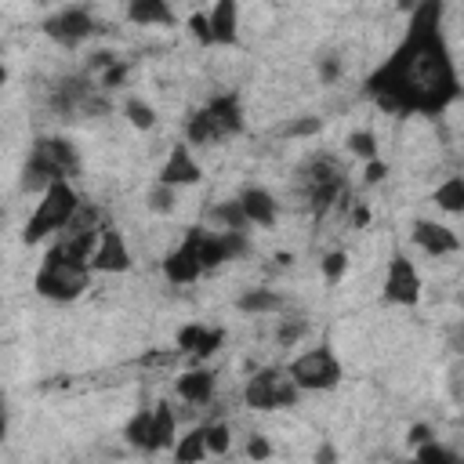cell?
Returning <instances> with one entry per match:
<instances>
[{"label":"cell","instance_id":"obj_12","mask_svg":"<svg viewBox=\"0 0 464 464\" xmlns=\"http://www.w3.org/2000/svg\"><path fill=\"white\" fill-rule=\"evenodd\" d=\"M221 341H225V330H221V326H203V323H188V326H181L178 337H174L178 352H185L192 362L210 359V355L221 348Z\"/></svg>","mask_w":464,"mask_h":464},{"label":"cell","instance_id":"obj_20","mask_svg":"<svg viewBox=\"0 0 464 464\" xmlns=\"http://www.w3.org/2000/svg\"><path fill=\"white\" fill-rule=\"evenodd\" d=\"M236 308L239 312H246V315H272V312H283L286 308V297L283 294H276V290H243L239 297H236Z\"/></svg>","mask_w":464,"mask_h":464},{"label":"cell","instance_id":"obj_36","mask_svg":"<svg viewBox=\"0 0 464 464\" xmlns=\"http://www.w3.org/2000/svg\"><path fill=\"white\" fill-rule=\"evenodd\" d=\"M366 221H370V210H366V203H355V207H352V214H348V225H352V228H362Z\"/></svg>","mask_w":464,"mask_h":464},{"label":"cell","instance_id":"obj_23","mask_svg":"<svg viewBox=\"0 0 464 464\" xmlns=\"http://www.w3.org/2000/svg\"><path fill=\"white\" fill-rule=\"evenodd\" d=\"M210 221H218L221 232H246V228H250V221H246L239 199H225V203L210 207Z\"/></svg>","mask_w":464,"mask_h":464},{"label":"cell","instance_id":"obj_14","mask_svg":"<svg viewBox=\"0 0 464 464\" xmlns=\"http://www.w3.org/2000/svg\"><path fill=\"white\" fill-rule=\"evenodd\" d=\"M410 236H413V243H417L424 254H431V257H446V254H457V250H460L457 232L446 228V225H439V221H428V218H417Z\"/></svg>","mask_w":464,"mask_h":464},{"label":"cell","instance_id":"obj_24","mask_svg":"<svg viewBox=\"0 0 464 464\" xmlns=\"http://www.w3.org/2000/svg\"><path fill=\"white\" fill-rule=\"evenodd\" d=\"M435 203L446 214H464V174H450L439 188H435Z\"/></svg>","mask_w":464,"mask_h":464},{"label":"cell","instance_id":"obj_31","mask_svg":"<svg viewBox=\"0 0 464 464\" xmlns=\"http://www.w3.org/2000/svg\"><path fill=\"white\" fill-rule=\"evenodd\" d=\"M319 130H323V120H319V116L290 120V123H283V127H279V134H286V138H308V134H319Z\"/></svg>","mask_w":464,"mask_h":464},{"label":"cell","instance_id":"obj_29","mask_svg":"<svg viewBox=\"0 0 464 464\" xmlns=\"http://www.w3.org/2000/svg\"><path fill=\"white\" fill-rule=\"evenodd\" d=\"M319 268H323V279H326V283H341V276L348 272V254H344V250H330V254L319 261Z\"/></svg>","mask_w":464,"mask_h":464},{"label":"cell","instance_id":"obj_11","mask_svg":"<svg viewBox=\"0 0 464 464\" xmlns=\"http://www.w3.org/2000/svg\"><path fill=\"white\" fill-rule=\"evenodd\" d=\"M203 178V167L196 163V156H192V145L188 141H178L170 152H167V160H163V167H160V185H170V188H181V185H196Z\"/></svg>","mask_w":464,"mask_h":464},{"label":"cell","instance_id":"obj_2","mask_svg":"<svg viewBox=\"0 0 464 464\" xmlns=\"http://www.w3.org/2000/svg\"><path fill=\"white\" fill-rule=\"evenodd\" d=\"M80 174V152L69 138H36L29 145V156L22 163V192H47L58 181H69Z\"/></svg>","mask_w":464,"mask_h":464},{"label":"cell","instance_id":"obj_13","mask_svg":"<svg viewBox=\"0 0 464 464\" xmlns=\"http://www.w3.org/2000/svg\"><path fill=\"white\" fill-rule=\"evenodd\" d=\"M127 268H130V246H127L120 228L105 225L102 239H98V250L91 257V272H127Z\"/></svg>","mask_w":464,"mask_h":464},{"label":"cell","instance_id":"obj_32","mask_svg":"<svg viewBox=\"0 0 464 464\" xmlns=\"http://www.w3.org/2000/svg\"><path fill=\"white\" fill-rule=\"evenodd\" d=\"M188 29H192V36H196L203 47H214V36H210V11H196V14L188 18Z\"/></svg>","mask_w":464,"mask_h":464},{"label":"cell","instance_id":"obj_40","mask_svg":"<svg viewBox=\"0 0 464 464\" xmlns=\"http://www.w3.org/2000/svg\"><path fill=\"white\" fill-rule=\"evenodd\" d=\"M410 464H417V460H410Z\"/></svg>","mask_w":464,"mask_h":464},{"label":"cell","instance_id":"obj_22","mask_svg":"<svg viewBox=\"0 0 464 464\" xmlns=\"http://www.w3.org/2000/svg\"><path fill=\"white\" fill-rule=\"evenodd\" d=\"M207 453L210 450H207V431L203 428H192L174 442V464H203Z\"/></svg>","mask_w":464,"mask_h":464},{"label":"cell","instance_id":"obj_38","mask_svg":"<svg viewBox=\"0 0 464 464\" xmlns=\"http://www.w3.org/2000/svg\"><path fill=\"white\" fill-rule=\"evenodd\" d=\"M334 460H337V453H334V446H326V442H323V446L315 450V464H334Z\"/></svg>","mask_w":464,"mask_h":464},{"label":"cell","instance_id":"obj_39","mask_svg":"<svg viewBox=\"0 0 464 464\" xmlns=\"http://www.w3.org/2000/svg\"><path fill=\"white\" fill-rule=\"evenodd\" d=\"M319 76H323V80H334V76H337V58H323Z\"/></svg>","mask_w":464,"mask_h":464},{"label":"cell","instance_id":"obj_3","mask_svg":"<svg viewBox=\"0 0 464 464\" xmlns=\"http://www.w3.org/2000/svg\"><path fill=\"white\" fill-rule=\"evenodd\" d=\"M304 207L323 218L334 203H344L352 192H348V178H344V167L330 156V152H312L301 167H297V178H294Z\"/></svg>","mask_w":464,"mask_h":464},{"label":"cell","instance_id":"obj_7","mask_svg":"<svg viewBox=\"0 0 464 464\" xmlns=\"http://www.w3.org/2000/svg\"><path fill=\"white\" fill-rule=\"evenodd\" d=\"M301 388L294 384L290 370H279V366H261L246 384H243V402L250 410H261V413H272V410H290L297 402Z\"/></svg>","mask_w":464,"mask_h":464},{"label":"cell","instance_id":"obj_28","mask_svg":"<svg viewBox=\"0 0 464 464\" xmlns=\"http://www.w3.org/2000/svg\"><path fill=\"white\" fill-rule=\"evenodd\" d=\"M344 145H348V152L362 156L366 163H370V160H377V138H373V130H352Z\"/></svg>","mask_w":464,"mask_h":464},{"label":"cell","instance_id":"obj_17","mask_svg":"<svg viewBox=\"0 0 464 464\" xmlns=\"http://www.w3.org/2000/svg\"><path fill=\"white\" fill-rule=\"evenodd\" d=\"M214 388H218V373L207 370V366H192V370H185V373L174 381V392H178V399H185V402H210Z\"/></svg>","mask_w":464,"mask_h":464},{"label":"cell","instance_id":"obj_35","mask_svg":"<svg viewBox=\"0 0 464 464\" xmlns=\"http://www.w3.org/2000/svg\"><path fill=\"white\" fill-rule=\"evenodd\" d=\"M384 174H388V163L384 160H370L366 170H362V181L366 185H377V181H384Z\"/></svg>","mask_w":464,"mask_h":464},{"label":"cell","instance_id":"obj_8","mask_svg":"<svg viewBox=\"0 0 464 464\" xmlns=\"http://www.w3.org/2000/svg\"><path fill=\"white\" fill-rule=\"evenodd\" d=\"M286 370H290V377L301 392H330V388L341 384V373H344L341 359L326 344H319L312 352H301Z\"/></svg>","mask_w":464,"mask_h":464},{"label":"cell","instance_id":"obj_9","mask_svg":"<svg viewBox=\"0 0 464 464\" xmlns=\"http://www.w3.org/2000/svg\"><path fill=\"white\" fill-rule=\"evenodd\" d=\"M44 33H47L51 40H58L62 47H76V44L91 40V36L102 33V29H98L91 7L72 4V7H58L54 14H47V18H44Z\"/></svg>","mask_w":464,"mask_h":464},{"label":"cell","instance_id":"obj_16","mask_svg":"<svg viewBox=\"0 0 464 464\" xmlns=\"http://www.w3.org/2000/svg\"><path fill=\"white\" fill-rule=\"evenodd\" d=\"M163 276L170 279V283H196L199 276H203V265H199V257H196V246H192V239L185 236L167 257H163Z\"/></svg>","mask_w":464,"mask_h":464},{"label":"cell","instance_id":"obj_33","mask_svg":"<svg viewBox=\"0 0 464 464\" xmlns=\"http://www.w3.org/2000/svg\"><path fill=\"white\" fill-rule=\"evenodd\" d=\"M246 457H250V460H268V457H272V442H268L265 435H250V439H246Z\"/></svg>","mask_w":464,"mask_h":464},{"label":"cell","instance_id":"obj_18","mask_svg":"<svg viewBox=\"0 0 464 464\" xmlns=\"http://www.w3.org/2000/svg\"><path fill=\"white\" fill-rule=\"evenodd\" d=\"M210 36L221 47L239 44V4L236 0H221L210 7Z\"/></svg>","mask_w":464,"mask_h":464},{"label":"cell","instance_id":"obj_27","mask_svg":"<svg viewBox=\"0 0 464 464\" xmlns=\"http://www.w3.org/2000/svg\"><path fill=\"white\" fill-rule=\"evenodd\" d=\"M123 116H127L138 130L156 127V109H152L149 102H141V98H127V102H123Z\"/></svg>","mask_w":464,"mask_h":464},{"label":"cell","instance_id":"obj_25","mask_svg":"<svg viewBox=\"0 0 464 464\" xmlns=\"http://www.w3.org/2000/svg\"><path fill=\"white\" fill-rule=\"evenodd\" d=\"M152 413H156V450H174V428H178L174 406L170 402H156Z\"/></svg>","mask_w":464,"mask_h":464},{"label":"cell","instance_id":"obj_34","mask_svg":"<svg viewBox=\"0 0 464 464\" xmlns=\"http://www.w3.org/2000/svg\"><path fill=\"white\" fill-rule=\"evenodd\" d=\"M304 330H308V326H304V323H301V319H294V323H290V319H286V323H283V326H279V334H276V337H279V344H297V341H301V334H304Z\"/></svg>","mask_w":464,"mask_h":464},{"label":"cell","instance_id":"obj_10","mask_svg":"<svg viewBox=\"0 0 464 464\" xmlns=\"http://www.w3.org/2000/svg\"><path fill=\"white\" fill-rule=\"evenodd\" d=\"M384 301L392 304H417L420 301V272L406 254H392L388 272H384Z\"/></svg>","mask_w":464,"mask_h":464},{"label":"cell","instance_id":"obj_1","mask_svg":"<svg viewBox=\"0 0 464 464\" xmlns=\"http://www.w3.org/2000/svg\"><path fill=\"white\" fill-rule=\"evenodd\" d=\"M366 94L399 116H435L460 98L457 65L442 33V4L428 0L413 7L395 51L366 76Z\"/></svg>","mask_w":464,"mask_h":464},{"label":"cell","instance_id":"obj_37","mask_svg":"<svg viewBox=\"0 0 464 464\" xmlns=\"http://www.w3.org/2000/svg\"><path fill=\"white\" fill-rule=\"evenodd\" d=\"M410 442H413V446H424V442H431V431H428L424 424H417V428L410 431Z\"/></svg>","mask_w":464,"mask_h":464},{"label":"cell","instance_id":"obj_5","mask_svg":"<svg viewBox=\"0 0 464 464\" xmlns=\"http://www.w3.org/2000/svg\"><path fill=\"white\" fill-rule=\"evenodd\" d=\"M91 265L87 261H76V257H62L54 250L44 254L40 268H36V279H33V290L44 297V301H76L87 286H91Z\"/></svg>","mask_w":464,"mask_h":464},{"label":"cell","instance_id":"obj_26","mask_svg":"<svg viewBox=\"0 0 464 464\" xmlns=\"http://www.w3.org/2000/svg\"><path fill=\"white\" fill-rule=\"evenodd\" d=\"M203 431H207V450L214 457H225L232 450V428L225 420H210V424H203Z\"/></svg>","mask_w":464,"mask_h":464},{"label":"cell","instance_id":"obj_21","mask_svg":"<svg viewBox=\"0 0 464 464\" xmlns=\"http://www.w3.org/2000/svg\"><path fill=\"white\" fill-rule=\"evenodd\" d=\"M127 18L134 25H170L174 22V11L163 0H130L127 4Z\"/></svg>","mask_w":464,"mask_h":464},{"label":"cell","instance_id":"obj_15","mask_svg":"<svg viewBox=\"0 0 464 464\" xmlns=\"http://www.w3.org/2000/svg\"><path fill=\"white\" fill-rule=\"evenodd\" d=\"M236 199H239V207H243V214H246L250 225H261V228H272V225H276V218H279V203H276V196H272L268 188H261V185H246Z\"/></svg>","mask_w":464,"mask_h":464},{"label":"cell","instance_id":"obj_30","mask_svg":"<svg viewBox=\"0 0 464 464\" xmlns=\"http://www.w3.org/2000/svg\"><path fill=\"white\" fill-rule=\"evenodd\" d=\"M174 203H178V188H170V185H160V181H156V188L149 192V210H156V214H170V210H174Z\"/></svg>","mask_w":464,"mask_h":464},{"label":"cell","instance_id":"obj_19","mask_svg":"<svg viewBox=\"0 0 464 464\" xmlns=\"http://www.w3.org/2000/svg\"><path fill=\"white\" fill-rule=\"evenodd\" d=\"M123 439H127L134 450L156 453V413H152V410H138V413L123 424Z\"/></svg>","mask_w":464,"mask_h":464},{"label":"cell","instance_id":"obj_4","mask_svg":"<svg viewBox=\"0 0 464 464\" xmlns=\"http://www.w3.org/2000/svg\"><path fill=\"white\" fill-rule=\"evenodd\" d=\"M246 120H243V102L239 94L225 91V94H214L207 105H199L188 123H185V141L188 145H214V141H225V138H236L243 134Z\"/></svg>","mask_w":464,"mask_h":464},{"label":"cell","instance_id":"obj_6","mask_svg":"<svg viewBox=\"0 0 464 464\" xmlns=\"http://www.w3.org/2000/svg\"><path fill=\"white\" fill-rule=\"evenodd\" d=\"M80 207H83V203H80V196H76V188H72L69 181L51 185V188L40 196L33 218L25 221L22 239H25V243H40V239H47V236H58L62 228H69V221L76 218Z\"/></svg>","mask_w":464,"mask_h":464}]
</instances>
